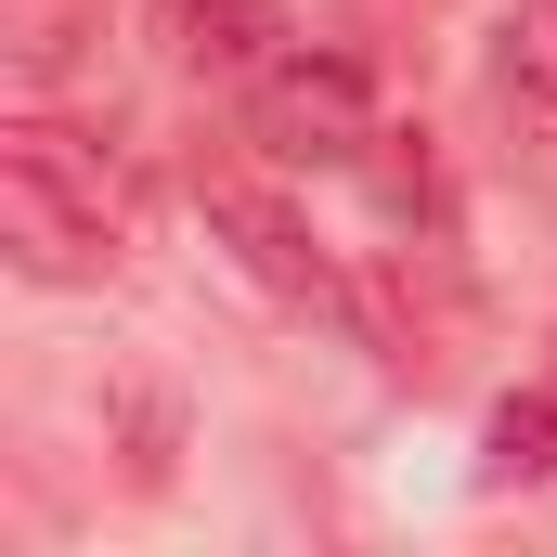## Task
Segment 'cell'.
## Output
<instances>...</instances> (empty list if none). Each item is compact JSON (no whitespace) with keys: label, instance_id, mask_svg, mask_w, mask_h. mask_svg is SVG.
I'll return each mask as SVG.
<instances>
[{"label":"cell","instance_id":"5","mask_svg":"<svg viewBox=\"0 0 557 557\" xmlns=\"http://www.w3.org/2000/svg\"><path fill=\"white\" fill-rule=\"evenodd\" d=\"M493 78H506V117H519L532 143H557V0H519V13H506Z\"/></svg>","mask_w":557,"mask_h":557},{"label":"cell","instance_id":"1","mask_svg":"<svg viewBox=\"0 0 557 557\" xmlns=\"http://www.w3.org/2000/svg\"><path fill=\"white\" fill-rule=\"evenodd\" d=\"M0 247H13V273H39V285L104 273L131 247V169L91 131H65V117H13L0 131Z\"/></svg>","mask_w":557,"mask_h":557},{"label":"cell","instance_id":"3","mask_svg":"<svg viewBox=\"0 0 557 557\" xmlns=\"http://www.w3.org/2000/svg\"><path fill=\"white\" fill-rule=\"evenodd\" d=\"M285 52V0H169V65L182 78H260Z\"/></svg>","mask_w":557,"mask_h":557},{"label":"cell","instance_id":"4","mask_svg":"<svg viewBox=\"0 0 557 557\" xmlns=\"http://www.w3.org/2000/svg\"><path fill=\"white\" fill-rule=\"evenodd\" d=\"M208 221H221V234L247 247V273H260V285H285V298H324V285H337V273H324V247L285 221L260 182H208Z\"/></svg>","mask_w":557,"mask_h":557},{"label":"cell","instance_id":"2","mask_svg":"<svg viewBox=\"0 0 557 557\" xmlns=\"http://www.w3.org/2000/svg\"><path fill=\"white\" fill-rule=\"evenodd\" d=\"M247 143L273 169H363L389 131H376V91H363L350 52H273L247 78Z\"/></svg>","mask_w":557,"mask_h":557},{"label":"cell","instance_id":"6","mask_svg":"<svg viewBox=\"0 0 557 557\" xmlns=\"http://www.w3.org/2000/svg\"><path fill=\"white\" fill-rule=\"evenodd\" d=\"M493 467H506V480H545L557 467V389H519V403L493 416Z\"/></svg>","mask_w":557,"mask_h":557}]
</instances>
